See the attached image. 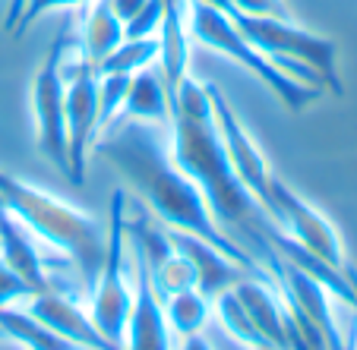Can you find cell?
<instances>
[{
    "label": "cell",
    "mask_w": 357,
    "mask_h": 350,
    "mask_svg": "<svg viewBox=\"0 0 357 350\" xmlns=\"http://www.w3.org/2000/svg\"><path fill=\"white\" fill-rule=\"evenodd\" d=\"M171 158L202 189L212 218L225 234L234 230L237 243L241 237H250L257 243L263 269L272 259H278L275 240L284 230L272 221L269 212L253 199V193L234 174L218 136L215 117H212L209 92L190 76H183L177 92L171 95Z\"/></svg>",
    "instance_id": "2"
},
{
    "label": "cell",
    "mask_w": 357,
    "mask_h": 350,
    "mask_svg": "<svg viewBox=\"0 0 357 350\" xmlns=\"http://www.w3.org/2000/svg\"><path fill=\"white\" fill-rule=\"evenodd\" d=\"M0 331L22 350H79L54 328H47L41 319H35L26 306H0Z\"/></svg>",
    "instance_id": "16"
},
{
    "label": "cell",
    "mask_w": 357,
    "mask_h": 350,
    "mask_svg": "<svg viewBox=\"0 0 357 350\" xmlns=\"http://www.w3.org/2000/svg\"><path fill=\"white\" fill-rule=\"evenodd\" d=\"M67 54V35L47 47L45 63L38 67L32 82V114H35V139H38L41 155L67 174V117H63V70L61 61Z\"/></svg>",
    "instance_id": "8"
},
{
    "label": "cell",
    "mask_w": 357,
    "mask_h": 350,
    "mask_svg": "<svg viewBox=\"0 0 357 350\" xmlns=\"http://www.w3.org/2000/svg\"><path fill=\"white\" fill-rule=\"evenodd\" d=\"M108 246H105V265L89 290V316L95 328L111 344L123 347L130 306H133V249L127 243V189H114L108 205Z\"/></svg>",
    "instance_id": "5"
},
{
    "label": "cell",
    "mask_w": 357,
    "mask_h": 350,
    "mask_svg": "<svg viewBox=\"0 0 357 350\" xmlns=\"http://www.w3.org/2000/svg\"><path fill=\"white\" fill-rule=\"evenodd\" d=\"M231 13L228 19L234 16H259V19H291L284 0H228Z\"/></svg>",
    "instance_id": "25"
},
{
    "label": "cell",
    "mask_w": 357,
    "mask_h": 350,
    "mask_svg": "<svg viewBox=\"0 0 357 350\" xmlns=\"http://www.w3.org/2000/svg\"><path fill=\"white\" fill-rule=\"evenodd\" d=\"M162 306H165L168 328L174 331V335L187 337V335H199L202 331V325L209 319L212 300H206L196 287H190V290H181V294H174V296H165Z\"/></svg>",
    "instance_id": "18"
},
{
    "label": "cell",
    "mask_w": 357,
    "mask_h": 350,
    "mask_svg": "<svg viewBox=\"0 0 357 350\" xmlns=\"http://www.w3.org/2000/svg\"><path fill=\"white\" fill-rule=\"evenodd\" d=\"M117 120H139V123H152V127L171 123V102H168V88H165L162 70L146 67L139 73H133L127 102H123Z\"/></svg>",
    "instance_id": "15"
},
{
    "label": "cell",
    "mask_w": 357,
    "mask_h": 350,
    "mask_svg": "<svg viewBox=\"0 0 357 350\" xmlns=\"http://www.w3.org/2000/svg\"><path fill=\"white\" fill-rule=\"evenodd\" d=\"M165 230H168L177 253L190 259V265H193V271H196V290H199L206 300H215L218 294L231 290L234 284H241L243 278H253L237 262H231L218 246H212L209 240L193 237V234H187V230H171V228H165Z\"/></svg>",
    "instance_id": "12"
},
{
    "label": "cell",
    "mask_w": 357,
    "mask_h": 350,
    "mask_svg": "<svg viewBox=\"0 0 357 350\" xmlns=\"http://www.w3.org/2000/svg\"><path fill=\"white\" fill-rule=\"evenodd\" d=\"M162 13H165V0H149L133 19L123 22V38H155L158 26H162Z\"/></svg>",
    "instance_id": "23"
},
{
    "label": "cell",
    "mask_w": 357,
    "mask_h": 350,
    "mask_svg": "<svg viewBox=\"0 0 357 350\" xmlns=\"http://www.w3.org/2000/svg\"><path fill=\"white\" fill-rule=\"evenodd\" d=\"M190 38H196L202 47L218 51L222 57L234 61L237 67H243L250 76H257L278 102L288 111H303L307 104H313L319 98L323 88H313L307 82L294 79L291 73H284L278 63H272L269 57L259 51L222 10L202 3V0H190Z\"/></svg>",
    "instance_id": "4"
},
{
    "label": "cell",
    "mask_w": 357,
    "mask_h": 350,
    "mask_svg": "<svg viewBox=\"0 0 357 350\" xmlns=\"http://www.w3.org/2000/svg\"><path fill=\"white\" fill-rule=\"evenodd\" d=\"M0 259H3V262L22 278L35 294H41V290L51 287L45 262H41V256H38V249H35L32 237H29V230L10 215L3 202H0Z\"/></svg>",
    "instance_id": "14"
},
{
    "label": "cell",
    "mask_w": 357,
    "mask_h": 350,
    "mask_svg": "<svg viewBox=\"0 0 357 350\" xmlns=\"http://www.w3.org/2000/svg\"><path fill=\"white\" fill-rule=\"evenodd\" d=\"M0 202L38 240H45L51 249H61L76 269L82 287H95L105 265V246H108V228L98 218L73 209L70 202L7 170H0Z\"/></svg>",
    "instance_id": "3"
},
{
    "label": "cell",
    "mask_w": 357,
    "mask_h": 350,
    "mask_svg": "<svg viewBox=\"0 0 357 350\" xmlns=\"http://www.w3.org/2000/svg\"><path fill=\"white\" fill-rule=\"evenodd\" d=\"M61 70H63V117H67V155H70L67 177L76 186H82L86 183V155L95 142V129H98V73L79 54V45H76L73 54H63Z\"/></svg>",
    "instance_id": "6"
},
{
    "label": "cell",
    "mask_w": 357,
    "mask_h": 350,
    "mask_svg": "<svg viewBox=\"0 0 357 350\" xmlns=\"http://www.w3.org/2000/svg\"><path fill=\"white\" fill-rule=\"evenodd\" d=\"M0 337H3V331H0Z\"/></svg>",
    "instance_id": "31"
},
{
    "label": "cell",
    "mask_w": 357,
    "mask_h": 350,
    "mask_svg": "<svg viewBox=\"0 0 357 350\" xmlns=\"http://www.w3.org/2000/svg\"><path fill=\"white\" fill-rule=\"evenodd\" d=\"M190 63V0H165L162 26H158V70H162L168 102L177 92Z\"/></svg>",
    "instance_id": "13"
},
{
    "label": "cell",
    "mask_w": 357,
    "mask_h": 350,
    "mask_svg": "<svg viewBox=\"0 0 357 350\" xmlns=\"http://www.w3.org/2000/svg\"><path fill=\"white\" fill-rule=\"evenodd\" d=\"M35 296V290L0 259V306H26Z\"/></svg>",
    "instance_id": "24"
},
{
    "label": "cell",
    "mask_w": 357,
    "mask_h": 350,
    "mask_svg": "<svg viewBox=\"0 0 357 350\" xmlns=\"http://www.w3.org/2000/svg\"><path fill=\"white\" fill-rule=\"evenodd\" d=\"M149 278H152V287H155V294L162 296H174V294H181V290H190V287H196V271H193V265H190V259L187 256H181V253H171L168 259H165L158 269H152L149 271Z\"/></svg>",
    "instance_id": "22"
},
{
    "label": "cell",
    "mask_w": 357,
    "mask_h": 350,
    "mask_svg": "<svg viewBox=\"0 0 357 350\" xmlns=\"http://www.w3.org/2000/svg\"><path fill=\"white\" fill-rule=\"evenodd\" d=\"M26 310L35 319H41L47 328H54L61 337H67L70 344H76L79 350H123L101 335L95 328L89 310H82L73 296L63 294V290H54V287L41 290V294H35L26 303Z\"/></svg>",
    "instance_id": "11"
},
{
    "label": "cell",
    "mask_w": 357,
    "mask_h": 350,
    "mask_svg": "<svg viewBox=\"0 0 357 350\" xmlns=\"http://www.w3.org/2000/svg\"><path fill=\"white\" fill-rule=\"evenodd\" d=\"M351 284H354V290H357V271L351 269ZM354 310H357V303H354Z\"/></svg>",
    "instance_id": "30"
},
{
    "label": "cell",
    "mask_w": 357,
    "mask_h": 350,
    "mask_svg": "<svg viewBox=\"0 0 357 350\" xmlns=\"http://www.w3.org/2000/svg\"><path fill=\"white\" fill-rule=\"evenodd\" d=\"M123 350H174L171 347V328L168 319H165L162 296L152 287L149 265L136 253H133V306H130L127 331H123Z\"/></svg>",
    "instance_id": "10"
},
{
    "label": "cell",
    "mask_w": 357,
    "mask_h": 350,
    "mask_svg": "<svg viewBox=\"0 0 357 350\" xmlns=\"http://www.w3.org/2000/svg\"><path fill=\"white\" fill-rule=\"evenodd\" d=\"M269 199H272V205H269L272 221H275L297 246H303L310 256H317L319 262H326L348 275L351 265H348V259H344L342 237L332 228V221H326L301 193H294V189H291L288 183H282L278 177H272Z\"/></svg>",
    "instance_id": "7"
},
{
    "label": "cell",
    "mask_w": 357,
    "mask_h": 350,
    "mask_svg": "<svg viewBox=\"0 0 357 350\" xmlns=\"http://www.w3.org/2000/svg\"><path fill=\"white\" fill-rule=\"evenodd\" d=\"M130 82H133V76L127 73H98V129H95V139L121 117Z\"/></svg>",
    "instance_id": "21"
},
{
    "label": "cell",
    "mask_w": 357,
    "mask_h": 350,
    "mask_svg": "<svg viewBox=\"0 0 357 350\" xmlns=\"http://www.w3.org/2000/svg\"><path fill=\"white\" fill-rule=\"evenodd\" d=\"M92 148H95V155L105 158V161L142 196V202L149 205V212H152L165 228L187 230V234H193V237H202V240H209L212 246H218L231 262H237L253 278L275 281V278L259 265V259H253L234 237L218 228L202 189L190 180L187 170H181L174 164L171 148L158 139L152 123L114 120L92 142Z\"/></svg>",
    "instance_id": "1"
},
{
    "label": "cell",
    "mask_w": 357,
    "mask_h": 350,
    "mask_svg": "<svg viewBox=\"0 0 357 350\" xmlns=\"http://www.w3.org/2000/svg\"><path fill=\"white\" fill-rule=\"evenodd\" d=\"M22 7H26V0H10V13H7V32H13L16 29V22H20V16H22Z\"/></svg>",
    "instance_id": "29"
},
{
    "label": "cell",
    "mask_w": 357,
    "mask_h": 350,
    "mask_svg": "<svg viewBox=\"0 0 357 350\" xmlns=\"http://www.w3.org/2000/svg\"><path fill=\"white\" fill-rule=\"evenodd\" d=\"M158 57V35L155 38H123L121 45L111 51L105 61L95 67V73H139V70L152 67Z\"/></svg>",
    "instance_id": "19"
},
{
    "label": "cell",
    "mask_w": 357,
    "mask_h": 350,
    "mask_svg": "<svg viewBox=\"0 0 357 350\" xmlns=\"http://www.w3.org/2000/svg\"><path fill=\"white\" fill-rule=\"evenodd\" d=\"M212 306H215L218 319H222V325L231 331V337H234V341H241L243 347H250V350H269V347H266V341L259 337V331L253 328V322H250L247 310L241 306L234 287L225 290V294H218L215 300H212Z\"/></svg>",
    "instance_id": "20"
},
{
    "label": "cell",
    "mask_w": 357,
    "mask_h": 350,
    "mask_svg": "<svg viewBox=\"0 0 357 350\" xmlns=\"http://www.w3.org/2000/svg\"><path fill=\"white\" fill-rule=\"evenodd\" d=\"M177 350H212V344L202 335H187V337H181V347Z\"/></svg>",
    "instance_id": "28"
},
{
    "label": "cell",
    "mask_w": 357,
    "mask_h": 350,
    "mask_svg": "<svg viewBox=\"0 0 357 350\" xmlns=\"http://www.w3.org/2000/svg\"><path fill=\"white\" fill-rule=\"evenodd\" d=\"M105 3H108V10L117 16V19L127 22V19H133L142 7H146L149 0H105Z\"/></svg>",
    "instance_id": "27"
},
{
    "label": "cell",
    "mask_w": 357,
    "mask_h": 350,
    "mask_svg": "<svg viewBox=\"0 0 357 350\" xmlns=\"http://www.w3.org/2000/svg\"><path fill=\"white\" fill-rule=\"evenodd\" d=\"M92 0H26L22 16L16 22V29H29L35 19H41L45 13H54V10H70V7H86Z\"/></svg>",
    "instance_id": "26"
},
{
    "label": "cell",
    "mask_w": 357,
    "mask_h": 350,
    "mask_svg": "<svg viewBox=\"0 0 357 350\" xmlns=\"http://www.w3.org/2000/svg\"><path fill=\"white\" fill-rule=\"evenodd\" d=\"M121 41H123V22L111 13L105 0H92V7H89V13H86V22H82L79 54L86 57L95 70Z\"/></svg>",
    "instance_id": "17"
},
{
    "label": "cell",
    "mask_w": 357,
    "mask_h": 350,
    "mask_svg": "<svg viewBox=\"0 0 357 350\" xmlns=\"http://www.w3.org/2000/svg\"><path fill=\"white\" fill-rule=\"evenodd\" d=\"M206 92H209L212 117H215V127H218V136H222L225 152H228L231 168H234V174L241 177L243 186L253 193V199L269 212V205H272V199H269L272 170H269V164H266L263 152L257 148V142L250 139L247 127H243L241 117L234 114V108H231V102L222 95V88L212 86V82H206Z\"/></svg>",
    "instance_id": "9"
}]
</instances>
